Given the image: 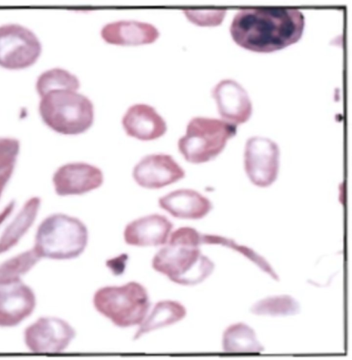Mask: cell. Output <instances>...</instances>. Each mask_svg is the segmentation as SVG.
Listing matches in <instances>:
<instances>
[{
  "mask_svg": "<svg viewBox=\"0 0 352 360\" xmlns=\"http://www.w3.org/2000/svg\"><path fill=\"white\" fill-rule=\"evenodd\" d=\"M305 24L304 14L298 9L248 8L235 14L230 32L234 41L241 47L268 53L298 41Z\"/></svg>",
  "mask_w": 352,
  "mask_h": 360,
  "instance_id": "obj_1",
  "label": "cell"
},
{
  "mask_svg": "<svg viewBox=\"0 0 352 360\" xmlns=\"http://www.w3.org/2000/svg\"><path fill=\"white\" fill-rule=\"evenodd\" d=\"M204 243L205 234L192 227H179L170 234L166 245L155 254L152 267L178 284L200 283L214 268L212 262L199 249Z\"/></svg>",
  "mask_w": 352,
  "mask_h": 360,
  "instance_id": "obj_2",
  "label": "cell"
},
{
  "mask_svg": "<svg viewBox=\"0 0 352 360\" xmlns=\"http://www.w3.org/2000/svg\"><path fill=\"white\" fill-rule=\"evenodd\" d=\"M88 242V231L78 218L56 213L38 226L33 249L41 258L69 260L77 258Z\"/></svg>",
  "mask_w": 352,
  "mask_h": 360,
  "instance_id": "obj_3",
  "label": "cell"
},
{
  "mask_svg": "<svg viewBox=\"0 0 352 360\" xmlns=\"http://www.w3.org/2000/svg\"><path fill=\"white\" fill-rule=\"evenodd\" d=\"M38 110L45 124L63 135L82 133L94 122L91 101L74 90L57 89L46 93L41 96Z\"/></svg>",
  "mask_w": 352,
  "mask_h": 360,
  "instance_id": "obj_4",
  "label": "cell"
},
{
  "mask_svg": "<svg viewBox=\"0 0 352 360\" xmlns=\"http://www.w3.org/2000/svg\"><path fill=\"white\" fill-rule=\"evenodd\" d=\"M93 303L100 314L121 328L140 325L150 307L146 289L136 282L101 287L94 293Z\"/></svg>",
  "mask_w": 352,
  "mask_h": 360,
  "instance_id": "obj_5",
  "label": "cell"
},
{
  "mask_svg": "<svg viewBox=\"0 0 352 360\" xmlns=\"http://www.w3.org/2000/svg\"><path fill=\"white\" fill-rule=\"evenodd\" d=\"M236 133V125L224 120L195 117L179 139L178 150L190 163H206L219 155Z\"/></svg>",
  "mask_w": 352,
  "mask_h": 360,
  "instance_id": "obj_6",
  "label": "cell"
},
{
  "mask_svg": "<svg viewBox=\"0 0 352 360\" xmlns=\"http://www.w3.org/2000/svg\"><path fill=\"white\" fill-rule=\"evenodd\" d=\"M41 52V44L30 29L19 24L0 26V66L10 69L33 65Z\"/></svg>",
  "mask_w": 352,
  "mask_h": 360,
  "instance_id": "obj_7",
  "label": "cell"
},
{
  "mask_svg": "<svg viewBox=\"0 0 352 360\" xmlns=\"http://www.w3.org/2000/svg\"><path fill=\"white\" fill-rule=\"evenodd\" d=\"M280 150L272 139L254 136L249 138L244 150V168L256 186L266 188L276 179L279 170Z\"/></svg>",
  "mask_w": 352,
  "mask_h": 360,
  "instance_id": "obj_8",
  "label": "cell"
},
{
  "mask_svg": "<svg viewBox=\"0 0 352 360\" xmlns=\"http://www.w3.org/2000/svg\"><path fill=\"white\" fill-rule=\"evenodd\" d=\"M76 336L74 328L56 317H41L27 326L23 333L26 347L34 353H59Z\"/></svg>",
  "mask_w": 352,
  "mask_h": 360,
  "instance_id": "obj_9",
  "label": "cell"
},
{
  "mask_svg": "<svg viewBox=\"0 0 352 360\" xmlns=\"http://www.w3.org/2000/svg\"><path fill=\"white\" fill-rule=\"evenodd\" d=\"M133 177L141 187L159 189L175 183L185 177V171L167 154L148 155L134 166Z\"/></svg>",
  "mask_w": 352,
  "mask_h": 360,
  "instance_id": "obj_10",
  "label": "cell"
},
{
  "mask_svg": "<svg viewBox=\"0 0 352 360\" xmlns=\"http://www.w3.org/2000/svg\"><path fill=\"white\" fill-rule=\"evenodd\" d=\"M36 304L34 291L22 280L0 284V327L20 324L32 315Z\"/></svg>",
  "mask_w": 352,
  "mask_h": 360,
  "instance_id": "obj_11",
  "label": "cell"
},
{
  "mask_svg": "<svg viewBox=\"0 0 352 360\" xmlns=\"http://www.w3.org/2000/svg\"><path fill=\"white\" fill-rule=\"evenodd\" d=\"M101 170L93 165L75 162L59 167L54 172L52 181L56 193L59 196L79 195L95 190L103 183Z\"/></svg>",
  "mask_w": 352,
  "mask_h": 360,
  "instance_id": "obj_12",
  "label": "cell"
},
{
  "mask_svg": "<svg viewBox=\"0 0 352 360\" xmlns=\"http://www.w3.org/2000/svg\"><path fill=\"white\" fill-rule=\"evenodd\" d=\"M211 93L223 120L237 125L250 119L252 112V102L239 83L232 79L221 80Z\"/></svg>",
  "mask_w": 352,
  "mask_h": 360,
  "instance_id": "obj_13",
  "label": "cell"
},
{
  "mask_svg": "<svg viewBox=\"0 0 352 360\" xmlns=\"http://www.w3.org/2000/svg\"><path fill=\"white\" fill-rule=\"evenodd\" d=\"M173 227V223L164 215H147L126 225L124 239L126 244L138 247L164 245Z\"/></svg>",
  "mask_w": 352,
  "mask_h": 360,
  "instance_id": "obj_14",
  "label": "cell"
},
{
  "mask_svg": "<svg viewBox=\"0 0 352 360\" xmlns=\"http://www.w3.org/2000/svg\"><path fill=\"white\" fill-rule=\"evenodd\" d=\"M122 124L126 133L142 141L156 139L167 130L166 123L155 109L146 104H135L125 112Z\"/></svg>",
  "mask_w": 352,
  "mask_h": 360,
  "instance_id": "obj_15",
  "label": "cell"
},
{
  "mask_svg": "<svg viewBox=\"0 0 352 360\" xmlns=\"http://www.w3.org/2000/svg\"><path fill=\"white\" fill-rule=\"evenodd\" d=\"M107 43L117 45H140L155 42L160 32L153 25L138 21L120 20L104 25L100 31Z\"/></svg>",
  "mask_w": 352,
  "mask_h": 360,
  "instance_id": "obj_16",
  "label": "cell"
},
{
  "mask_svg": "<svg viewBox=\"0 0 352 360\" xmlns=\"http://www.w3.org/2000/svg\"><path fill=\"white\" fill-rule=\"evenodd\" d=\"M160 207L171 216L183 219H200L212 208L210 201L192 189H179L158 200Z\"/></svg>",
  "mask_w": 352,
  "mask_h": 360,
  "instance_id": "obj_17",
  "label": "cell"
},
{
  "mask_svg": "<svg viewBox=\"0 0 352 360\" xmlns=\"http://www.w3.org/2000/svg\"><path fill=\"white\" fill-rule=\"evenodd\" d=\"M41 205L38 197L28 199L0 236V254L14 247L32 227Z\"/></svg>",
  "mask_w": 352,
  "mask_h": 360,
  "instance_id": "obj_18",
  "label": "cell"
},
{
  "mask_svg": "<svg viewBox=\"0 0 352 360\" xmlns=\"http://www.w3.org/2000/svg\"><path fill=\"white\" fill-rule=\"evenodd\" d=\"M186 315V310L181 303L173 300L160 301L148 312L134 335V339L144 334L175 324Z\"/></svg>",
  "mask_w": 352,
  "mask_h": 360,
  "instance_id": "obj_19",
  "label": "cell"
},
{
  "mask_svg": "<svg viewBox=\"0 0 352 360\" xmlns=\"http://www.w3.org/2000/svg\"><path fill=\"white\" fill-rule=\"evenodd\" d=\"M223 346L225 351L231 352H259L263 349L254 330L241 323L230 326L225 331Z\"/></svg>",
  "mask_w": 352,
  "mask_h": 360,
  "instance_id": "obj_20",
  "label": "cell"
},
{
  "mask_svg": "<svg viewBox=\"0 0 352 360\" xmlns=\"http://www.w3.org/2000/svg\"><path fill=\"white\" fill-rule=\"evenodd\" d=\"M41 259L32 247L5 260L0 263V284L21 280Z\"/></svg>",
  "mask_w": 352,
  "mask_h": 360,
  "instance_id": "obj_21",
  "label": "cell"
},
{
  "mask_svg": "<svg viewBox=\"0 0 352 360\" xmlns=\"http://www.w3.org/2000/svg\"><path fill=\"white\" fill-rule=\"evenodd\" d=\"M80 87L78 78L61 68H54L43 72L37 79L36 88L40 97L57 89L76 91Z\"/></svg>",
  "mask_w": 352,
  "mask_h": 360,
  "instance_id": "obj_22",
  "label": "cell"
},
{
  "mask_svg": "<svg viewBox=\"0 0 352 360\" xmlns=\"http://www.w3.org/2000/svg\"><path fill=\"white\" fill-rule=\"evenodd\" d=\"M298 305L290 296L272 297L257 302L252 313L259 315H291L298 311Z\"/></svg>",
  "mask_w": 352,
  "mask_h": 360,
  "instance_id": "obj_23",
  "label": "cell"
},
{
  "mask_svg": "<svg viewBox=\"0 0 352 360\" xmlns=\"http://www.w3.org/2000/svg\"><path fill=\"white\" fill-rule=\"evenodd\" d=\"M185 16L191 23L199 26H217L220 25L225 17V10L186 9Z\"/></svg>",
  "mask_w": 352,
  "mask_h": 360,
  "instance_id": "obj_24",
  "label": "cell"
},
{
  "mask_svg": "<svg viewBox=\"0 0 352 360\" xmlns=\"http://www.w3.org/2000/svg\"><path fill=\"white\" fill-rule=\"evenodd\" d=\"M20 143L15 138L0 137V172L14 169Z\"/></svg>",
  "mask_w": 352,
  "mask_h": 360,
  "instance_id": "obj_25",
  "label": "cell"
},
{
  "mask_svg": "<svg viewBox=\"0 0 352 360\" xmlns=\"http://www.w3.org/2000/svg\"><path fill=\"white\" fill-rule=\"evenodd\" d=\"M118 263H116L114 259L109 260L107 262V266L109 267L112 273L115 275H120L124 270L125 262L126 258L124 257V255H122L118 258Z\"/></svg>",
  "mask_w": 352,
  "mask_h": 360,
  "instance_id": "obj_26",
  "label": "cell"
},
{
  "mask_svg": "<svg viewBox=\"0 0 352 360\" xmlns=\"http://www.w3.org/2000/svg\"><path fill=\"white\" fill-rule=\"evenodd\" d=\"M14 169H9L5 171L0 172V198L3 192L6 185L9 181Z\"/></svg>",
  "mask_w": 352,
  "mask_h": 360,
  "instance_id": "obj_27",
  "label": "cell"
},
{
  "mask_svg": "<svg viewBox=\"0 0 352 360\" xmlns=\"http://www.w3.org/2000/svg\"><path fill=\"white\" fill-rule=\"evenodd\" d=\"M15 203L10 201L0 212V225L9 216L14 208Z\"/></svg>",
  "mask_w": 352,
  "mask_h": 360,
  "instance_id": "obj_28",
  "label": "cell"
}]
</instances>
